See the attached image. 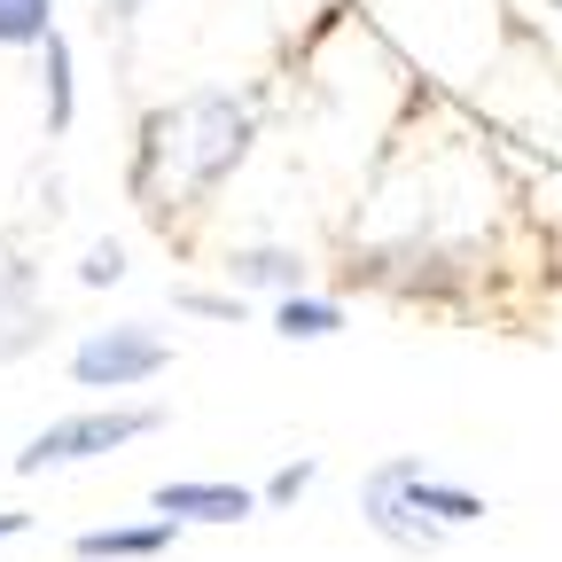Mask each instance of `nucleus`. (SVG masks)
Returning a JSON list of instances; mask_svg holds the SVG:
<instances>
[{
  "instance_id": "f257e3e1",
  "label": "nucleus",
  "mask_w": 562,
  "mask_h": 562,
  "mask_svg": "<svg viewBox=\"0 0 562 562\" xmlns=\"http://www.w3.org/2000/svg\"><path fill=\"white\" fill-rule=\"evenodd\" d=\"M250 133H258L250 102H235V94H220V87L188 94L180 110H149V117H140V165H133V188L149 195L157 172L180 165V188H188V195H211V188H220V180L250 157Z\"/></svg>"
},
{
  "instance_id": "f03ea898",
  "label": "nucleus",
  "mask_w": 562,
  "mask_h": 562,
  "mask_svg": "<svg viewBox=\"0 0 562 562\" xmlns=\"http://www.w3.org/2000/svg\"><path fill=\"white\" fill-rule=\"evenodd\" d=\"M360 516H368V531H375L383 547H398V554H438L446 531L484 524L492 508H484V492L438 476L422 453H391V461H375V469L360 476Z\"/></svg>"
},
{
  "instance_id": "7ed1b4c3",
  "label": "nucleus",
  "mask_w": 562,
  "mask_h": 562,
  "mask_svg": "<svg viewBox=\"0 0 562 562\" xmlns=\"http://www.w3.org/2000/svg\"><path fill=\"white\" fill-rule=\"evenodd\" d=\"M149 430H165V414H157V406H94V414H63V422H47V430L16 453V469L40 476V469H70V461H102V453H117V446H133V438H149Z\"/></svg>"
},
{
  "instance_id": "20e7f679",
  "label": "nucleus",
  "mask_w": 562,
  "mask_h": 562,
  "mask_svg": "<svg viewBox=\"0 0 562 562\" xmlns=\"http://www.w3.org/2000/svg\"><path fill=\"white\" fill-rule=\"evenodd\" d=\"M165 360H172V344L149 321H117V328H94L79 351H70V375L87 391H133V383L165 375Z\"/></svg>"
},
{
  "instance_id": "39448f33",
  "label": "nucleus",
  "mask_w": 562,
  "mask_h": 562,
  "mask_svg": "<svg viewBox=\"0 0 562 562\" xmlns=\"http://www.w3.org/2000/svg\"><path fill=\"white\" fill-rule=\"evenodd\" d=\"M149 508L157 516H180V524H243V516H258L266 501L250 484H227V476H165L157 492H149Z\"/></svg>"
},
{
  "instance_id": "423d86ee",
  "label": "nucleus",
  "mask_w": 562,
  "mask_h": 562,
  "mask_svg": "<svg viewBox=\"0 0 562 562\" xmlns=\"http://www.w3.org/2000/svg\"><path fill=\"white\" fill-rule=\"evenodd\" d=\"M40 328H47V313H40V273H32L16 250H0V360L32 351Z\"/></svg>"
},
{
  "instance_id": "0eeeda50",
  "label": "nucleus",
  "mask_w": 562,
  "mask_h": 562,
  "mask_svg": "<svg viewBox=\"0 0 562 562\" xmlns=\"http://www.w3.org/2000/svg\"><path fill=\"white\" fill-rule=\"evenodd\" d=\"M180 539V516H149V524H110V531H79V562H157L172 554Z\"/></svg>"
},
{
  "instance_id": "6e6552de",
  "label": "nucleus",
  "mask_w": 562,
  "mask_h": 562,
  "mask_svg": "<svg viewBox=\"0 0 562 562\" xmlns=\"http://www.w3.org/2000/svg\"><path fill=\"white\" fill-rule=\"evenodd\" d=\"M227 281H235V290H273V297H290V290H305V258L281 250V243H243V250L227 258Z\"/></svg>"
},
{
  "instance_id": "1a4fd4ad",
  "label": "nucleus",
  "mask_w": 562,
  "mask_h": 562,
  "mask_svg": "<svg viewBox=\"0 0 562 562\" xmlns=\"http://www.w3.org/2000/svg\"><path fill=\"white\" fill-rule=\"evenodd\" d=\"M344 328V305L336 297H305V290H290L273 305V336H290V344H321V336H336Z\"/></svg>"
},
{
  "instance_id": "9d476101",
  "label": "nucleus",
  "mask_w": 562,
  "mask_h": 562,
  "mask_svg": "<svg viewBox=\"0 0 562 562\" xmlns=\"http://www.w3.org/2000/svg\"><path fill=\"white\" fill-rule=\"evenodd\" d=\"M55 0H0V47H40L55 24Z\"/></svg>"
},
{
  "instance_id": "9b49d317",
  "label": "nucleus",
  "mask_w": 562,
  "mask_h": 562,
  "mask_svg": "<svg viewBox=\"0 0 562 562\" xmlns=\"http://www.w3.org/2000/svg\"><path fill=\"white\" fill-rule=\"evenodd\" d=\"M40 47H47V125L63 133V125H70V40L47 32Z\"/></svg>"
},
{
  "instance_id": "f8f14e48",
  "label": "nucleus",
  "mask_w": 562,
  "mask_h": 562,
  "mask_svg": "<svg viewBox=\"0 0 562 562\" xmlns=\"http://www.w3.org/2000/svg\"><path fill=\"white\" fill-rule=\"evenodd\" d=\"M313 484H321V461H281V469L258 484V501H266V508H290V501H305Z\"/></svg>"
},
{
  "instance_id": "ddd939ff",
  "label": "nucleus",
  "mask_w": 562,
  "mask_h": 562,
  "mask_svg": "<svg viewBox=\"0 0 562 562\" xmlns=\"http://www.w3.org/2000/svg\"><path fill=\"white\" fill-rule=\"evenodd\" d=\"M172 305L195 313V321H243V290H180Z\"/></svg>"
},
{
  "instance_id": "4468645a",
  "label": "nucleus",
  "mask_w": 562,
  "mask_h": 562,
  "mask_svg": "<svg viewBox=\"0 0 562 562\" xmlns=\"http://www.w3.org/2000/svg\"><path fill=\"white\" fill-rule=\"evenodd\" d=\"M117 273H125V250H117V243H94V250L79 258V281H87V290H110Z\"/></svg>"
},
{
  "instance_id": "2eb2a0df",
  "label": "nucleus",
  "mask_w": 562,
  "mask_h": 562,
  "mask_svg": "<svg viewBox=\"0 0 562 562\" xmlns=\"http://www.w3.org/2000/svg\"><path fill=\"white\" fill-rule=\"evenodd\" d=\"M24 531H32V516H16V508L0 516V539H24Z\"/></svg>"
},
{
  "instance_id": "dca6fc26",
  "label": "nucleus",
  "mask_w": 562,
  "mask_h": 562,
  "mask_svg": "<svg viewBox=\"0 0 562 562\" xmlns=\"http://www.w3.org/2000/svg\"><path fill=\"white\" fill-rule=\"evenodd\" d=\"M110 9H117V16H133V9H140V0H110Z\"/></svg>"
}]
</instances>
